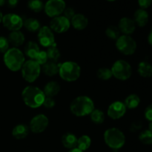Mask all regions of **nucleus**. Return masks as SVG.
Wrapping results in <instances>:
<instances>
[{"mask_svg": "<svg viewBox=\"0 0 152 152\" xmlns=\"http://www.w3.org/2000/svg\"><path fill=\"white\" fill-rule=\"evenodd\" d=\"M98 78L102 80H108L113 77L111 70L108 68H99L96 73Z\"/></svg>", "mask_w": 152, "mask_h": 152, "instance_id": "obj_33", "label": "nucleus"}, {"mask_svg": "<svg viewBox=\"0 0 152 152\" xmlns=\"http://www.w3.org/2000/svg\"><path fill=\"white\" fill-rule=\"evenodd\" d=\"M65 6L64 0H48L45 4L44 10L49 17L54 18L63 13L66 8Z\"/></svg>", "mask_w": 152, "mask_h": 152, "instance_id": "obj_9", "label": "nucleus"}, {"mask_svg": "<svg viewBox=\"0 0 152 152\" xmlns=\"http://www.w3.org/2000/svg\"><path fill=\"white\" fill-rule=\"evenodd\" d=\"M46 53H47L48 59L50 61H52V62H57V61L59 60L61 56L60 51H59V50L56 47V45L48 48Z\"/></svg>", "mask_w": 152, "mask_h": 152, "instance_id": "obj_28", "label": "nucleus"}, {"mask_svg": "<svg viewBox=\"0 0 152 152\" xmlns=\"http://www.w3.org/2000/svg\"><path fill=\"white\" fill-rule=\"evenodd\" d=\"M7 39L9 43L14 46V48H17L23 44L25 40V37L23 33L21 32L20 31H11V33L9 34Z\"/></svg>", "mask_w": 152, "mask_h": 152, "instance_id": "obj_18", "label": "nucleus"}, {"mask_svg": "<svg viewBox=\"0 0 152 152\" xmlns=\"http://www.w3.org/2000/svg\"><path fill=\"white\" fill-rule=\"evenodd\" d=\"M71 27V21L64 16H59L52 19L50 22V28L54 32L62 34L68 31Z\"/></svg>", "mask_w": 152, "mask_h": 152, "instance_id": "obj_13", "label": "nucleus"}, {"mask_svg": "<svg viewBox=\"0 0 152 152\" xmlns=\"http://www.w3.org/2000/svg\"><path fill=\"white\" fill-rule=\"evenodd\" d=\"M5 2H6V0H0V6L4 5Z\"/></svg>", "mask_w": 152, "mask_h": 152, "instance_id": "obj_45", "label": "nucleus"}, {"mask_svg": "<svg viewBox=\"0 0 152 152\" xmlns=\"http://www.w3.org/2000/svg\"><path fill=\"white\" fill-rule=\"evenodd\" d=\"M94 109V103L87 96H80L74 99L70 105V110L77 117L89 115Z\"/></svg>", "mask_w": 152, "mask_h": 152, "instance_id": "obj_2", "label": "nucleus"}, {"mask_svg": "<svg viewBox=\"0 0 152 152\" xmlns=\"http://www.w3.org/2000/svg\"><path fill=\"white\" fill-rule=\"evenodd\" d=\"M71 24L75 29L82 31L87 28L88 25V19L85 15L81 13H77L74 15V17L71 19Z\"/></svg>", "mask_w": 152, "mask_h": 152, "instance_id": "obj_16", "label": "nucleus"}, {"mask_svg": "<svg viewBox=\"0 0 152 152\" xmlns=\"http://www.w3.org/2000/svg\"><path fill=\"white\" fill-rule=\"evenodd\" d=\"M24 26L30 32H37L41 28V25L39 20L34 18H29L25 19L24 22Z\"/></svg>", "mask_w": 152, "mask_h": 152, "instance_id": "obj_26", "label": "nucleus"}, {"mask_svg": "<svg viewBox=\"0 0 152 152\" xmlns=\"http://www.w3.org/2000/svg\"><path fill=\"white\" fill-rule=\"evenodd\" d=\"M25 59L23 53L17 48H9L4 54V62L9 70L12 71H19L25 63Z\"/></svg>", "mask_w": 152, "mask_h": 152, "instance_id": "obj_3", "label": "nucleus"}, {"mask_svg": "<svg viewBox=\"0 0 152 152\" xmlns=\"http://www.w3.org/2000/svg\"><path fill=\"white\" fill-rule=\"evenodd\" d=\"M60 91V86L56 81H50L45 86L44 92L45 96L48 97H53L59 94Z\"/></svg>", "mask_w": 152, "mask_h": 152, "instance_id": "obj_19", "label": "nucleus"}, {"mask_svg": "<svg viewBox=\"0 0 152 152\" xmlns=\"http://www.w3.org/2000/svg\"><path fill=\"white\" fill-rule=\"evenodd\" d=\"M59 74L61 78L66 82H74L78 80L81 74V68L73 61H67L60 64Z\"/></svg>", "mask_w": 152, "mask_h": 152, "instance_id": "obj_4", "label": "nucleus"}, {"mask_svg": "<svg viewBox=\"0 0 152 152\" xmlns=\"http://www.w3.org/2000/svg\"><path fill=\"white\" fill-rule=\"evenodd\" d=\"M28 6L30 10L35 13L42 11L45 7L42 0H29L28 2Z\"/></svg>", "mask_w": 152, "mask_h": 152, "instance_id": "obj_30", "label": "nucleus"}, {"mask_svg": "<svg viewBox=\"0 0 152 152\" xmlns=\"http://www.w3.org/2000/svg\"><path fill=\"white\" fill-rule=\"evenodd\" d=\"M148 42L150 45L152 46V28L150 31L149 34H148Z\"/></svg>", "mask_w": 152, "mask_h": 152, "instance_id": "obj_42", "label": "nucleus"}, {"mask_svg": "<svg viewBox=\"0 0 152 152\" xmlns=\"http://www.w3.org/2000/svg\"><path fill=\"white\" fill-rule=\"evenodd\" d=\"M138 4H139V6L141 9L145 10V9L148 8L151 6L152 4V0H138Z\"/></svg>", "mask_w": 152, "mask_h": 152, "instance_id": "obj_39", "label": "nucleus"}, {"mask_svg": "<svg viewBox=\"0 0 152 152\" xmlns=\"http://www.w3.org/2000/svg\"><path fill=\"white\" fill-rule=\"evenodd\" d=\"M105 34L108 38L117 40L120 37V31L118 27L111 25V26L108 27L107 29L105 30Z\"/></svg>", "mask_w": 152, "mask_h": 152, "instance_id": "obj_31", "label": "nucleus"}, {"mask_svg": "<svg viewBox=\"0 0 152 152\" xmlns=\"http://www.w3.org/2000/svg\"><path fill=\"white\" fill-rule=\"evenodd\" d=\"M90 117L91 121L96 125L102 124L105 120V114L103 111L99 109H94L90 114Z\"/></svg>", "mask_w": 152, "mask_h": 152, "instance_id": "obj_29", "label": "nucleus"}, {"mask_svg": "<svg viewBox=\"0 0 152 152\" xmlns=\"http://www.w3.org/2000/svg\"><path fill=\"white\" fill-rule=\"evenodd\" d=\"M2 18H3V15H2V13L1 12V10H0V23L1 22V21H2Z\"/></svg>", "mask_w": 152, "mask_h": 152, "instance_id": "obj_46", "label": "nucleus"}, {"mask_svg": "<svg viewBox=\"0 0 152 152\" xmlns=\"http://www.w3.org/2000/svg\"><path fill=\"white\" fill-rule=\"evenodd\" d=\"M145 117L149 122H152V104L148 105L145 110Z\"/></svg>", "mask_w": 152, "mask_h": 152, "instance_id": "obj_40", "label": "nucleus"}, {"mask_svg": "<svg viewBox=\"0 0 152 152\" xmlns=\"http://www.w3.org/2000/svg\"><path fill=\"white\" fill-rule=\"evenodd\" d=\"M30 132V129L27 125L19 124L13 128L12 135L16 140H22L27 137Z\"/></svg>", "mask_w": 152, "mask_h": 152, "instance_id": "obj_20", "label": "nucleus"}, {"mask_svg": "<svg viewBox=\"0 0 152 152\" xmlns=\"http://www.w3.org/2000/svg\"><path fill=\"white\" fill-rule=\"evenodd\" d=\"M22 77L28 83H34L38 79L41 73V67L35 60L29 59L25 62L21 68Z\"/></svg>", "mask_w": 152, "mask_h": 152, "instance_id": "obj_6", "label": "nucleus"}, {"mask_svg": "<svg viewBox=\"0 0 152 152\" xmlns=\"http://www.w3.org/2000/svg\"><path fill=\"white\" fill-rule=\"evenodd\" d=\"M59 65L60 64H57L55 62L48 61L42 66V71L48 77H53L59 73Z\"/></svg>", "mask_w": 152, "mask_h": 152, "instance_id": "obj_22", "label": "nucleus"}, {"mask_svg": "<svg viewBox=\"0 0 152 152\" xmlns=\"http://www.w3.org/2000/svg\"><path fill=\"white\" fill-rule=\"evenodd\" d=\"M56 105V102H55V100L53 99V97H48V96H45V99L44 102H43L42 105L46 108H53Z\"/></svg>", "mask_w": 152, "mask_h": 152, "instance_id": "obj_36", "label": "nucleus"}, {"mask_svg": "<svg viewBox=\"0 0 152 152\" xmlns=\"http://www.w3.org/2000/svg\"><path fill=\"white\" fill-rule=\"evenodd\" d=\"M139 140L142 143L145 145H151L152 144V132L148 130H144L140 134Z\"/></svg>", "mask_w": 152, "mask_h": 152, "instance_id": "obj_32", "label": "nucleus"}, {"mask_svg": "<svg viewBox=\"0 0 152 152\" xmlns=\"http://www.w3.org/2000/svg\"><path fill=\"white\" fill-rule=\"evenodd\" d=\"M68 152H84V151H81V150L79 149L78 148H72V149H70V151Z\"/></svg>", "mask_w": 152, "mask_h": 152, "instance_id": "obj_43", "label": "nucleus"}, {"mask_svg": "<svg viewBox=\"0 0 152 152\" xmlns=\"http://www.w3.org/2000/svg\"><path fill=\"white\" fill-rule=\"evenodd\" d=\"M38 32V40L42 46L49 48L50 46L56 45L54 34L50 27H42Z\"/></svg>", "mask_w": 152, "mask_h": 152, "instance_id": "obj_11", "label": "nucleus"}, {"mask_svg": "<svg viewBox=\"0 0 152 152\" xmlns=\"http://www.w3.org/2000/svg\"><path fill=\"white\" fill-rule=\"evenodd\" d=\"M91 145V139L88 135H83L77 139V148L85 151L88 149Z\"/></svg>", "mask_w": 152, "mask_h": 152, "instance_id": "obj_27", "label": "nucleus"}, {"mask_svg": "<svg viewBox=\"0 0 152 152\" xmlns=\"http://www.w3.org/2000/svg\"><path fill=\"white\" fill-rule=\"evenodd\" d=\"M126 105L121 101H115L109 105L107 111L108 116L112 120H119L126 113Z\"/></svg>", "mask_w": 152, "mask_h": 152, "instance_id": "obj_14", "label": "nucleus"}, {"mask_svg": "<svg viewBox=\"0 0 152 152\" xmlns=\"http://www.w3.org/2000/svg\"><path fill=\"white\" fill-rule=\"evenodd\" d=\"M104 140L109 148L118 150L125 145L126 137L120 129L111 128L107 129L104 133Z\"/></svg>", "mask_w": 152, "mask_h": 152, "instance_id": "obj_5", "label": "nucleus"}, {"mask_svg": "<svg viewBox=\"0 0 152 152\" xmlns=\"http://www.w3.org/2000/svg\"><path fill=\"white\" fill-rule=\"evenodd\" d=\"M27 152H29V151H27Z\"/></svg>", "mask_w": 152, "mask_h": 152, "instance_id": "obj_48", "label": "nucleus"}, {"mask_svg": "<svg viewBox=\"0 0 152 152\" xmlns=\"http://www.w3.org/2000/svg\"><path fill=\"white\" fill-rule=\"evenodd\" d=\"M7 4L8 7H11V8H14L17 6L18 3H19V0H6Z\"/></svg>", "mask_w": 152, "mask_h": 152, "instance_id": "obj_41", "label": "nucleus"}, {"mask_svg": "<svg viewBox=\"0 0 152 152\" xmlns=\"http://www.w3.org/2000/svg\"><path fill=\"white\" fill-rule=\"evenodd\" d=\"M49 124L48 118L44 114H38L31 119L29 129L35 134H39L45 132Z\"/></svg>", "mask_w": 152, "mask_h": 152, "instance_id": "obj_12", "label": "nucleus"}, {"mask_svg": "<svg viewBox=\"0 0 152 152\" xmlns=\"http://www.w3.org/2000/svg\"><path fill=\"white\" fill-rule=\"evenodd\" d=\"M149 19L148 12L143 9H138L136 10L134 16V21L139 27H144L147 25Z\"/></svg>", "mask_w": 152, "mask_h": 152, "instance_id": "obj_17", "label": "nucleus"}, {"mask_svg": "<svg viewBox=\"0 0 152 152\" xmlns=\"http://www.w3.org/2000/svg\"><path fill=\"white\" fill-rule=\"evenodd\" d=\"M22 97L27 106L31 108H37L42 105L45 95L43 91L38 87L29 86L23 89Z\"/></svg>", "mask_w": 152, "mask_h": 152, "instance_id": "obj_1", "label": "nucleus"}, {"mask_svg": "<svg viewBox=\"0 0 152 152\" xmlns=\"http://www.w3.org/2000/svg\"><path fill=\"white\" fill-rule=\"evenodd\" d=\"M107 1H115V0H107Z\"/></svg>", "mask_w": 152, "mask_h": 152, "instance_id": "obj_47", "label": "nucleus"}, {"mask_svg": "<svg viewBox=\"0 0 152 152\" xmlns=\"http://www.w3.org/2000/svg\"><path fill=\"white\" fill-rule=\"evenodd\" d=\"M142 127V124L141 122L140 121H135L130 126V131L132 132H137L138 131L140 130Z\"/></svg>", "mask_w": 152, "mask_h": 152, "instance_id": "obj_38", "label": "nucleus"}, {"mask_svg": "<svg viewBox=\"0 0 152 152\" xmlns=\"http://www.w3.org/2000/svg\"><path fill=\"white\" fill-rule=\"evenodd\" d=\"M137 71L140 75L144 78H148L152 76V65L149 62L142 61L138 65Z\"/></svg>", "mask_w": 152, "mask_h": 152, "instance_id": "obj_24", "label": "nucleus"}, {"mask_svg": "<svg viewBox=\"0 0 152 152\" xmlns=\"http://www.w3.org/2000/svg\"><path fill=\"white\" fill-rule=\"evenodd\" d=\"M34 60L40 65H43L44 64H45L48 62V60L46 51H45V50H40L38 54H37V56H36L35 59H34Z\"/></svg>", "mask_w": 152, "mask_h": 152, "instance_id": "obj_34", "label": "nucleus"}, {"mask_svg": "<svg viewBox=\"0 0 152 152\" xmlns=\"http://www.w3.org/2000/svg\"><path fill=\"white\" fill-rule=\"evenodd\" d=\"M113 77L120 80H127L132 74V68L130 64L125 60L116 61L111 68Z\"/></svg>", "mask_w": 152, "mask_h": 152, "instance_id": "obj_7", "label": "nucleus"}, {"mask_svg": "<svg viewBox=\"0 0 152 152\" xmlns=\"http://www.w3.org/2000/svg\"><path fill=\"white\" fill-rule=\"evenodd\" d=\"M116 47L123 54L129 56L136 51L137 42L131 36L122 35L116 40Z\"/></svg>", "mask_w": 152, "mask_h": 152, "instance_id": "obj_8", "label": "nucleus"}, {"mask_svg": "<svg viewBox=\"0 0 152 152\" xmlns=\"http://www.w3.org/2000/svg\"><path fill=\"white\" fill-rule=\"evenodd\" d=\"M140 103V99L137 94H132L128 96L125 99L124 104L126 105V108L129 109H134L137 108Z\"/></svg>", "mask_w": 152, "mask_h": 152, "instance_id": "obj_25", "label": "nucleus"}, {"mask_svg": "<svg viewBox=\"0 0 152 152\" xmlns=\"http://www.w3.org/2000/svg\"><path fill=\"white\" fill-rule=\"evenodd\" d=\"M64 16L65 18L68 19V20L71 21V19L74 16V15L76 14L75 12H74V10L71 7H68V8H65V10H64Z\"/></svg>", "mask_w": 152, "mask_h": 152, "instance_id": "obj_37", "label": "nucleus"}, {"mask_svg": "<svg viewBox=\"0 0 152 152\" xmlns=\"http://www.w3.org/2000/svg\"><path fill=\"white\" fill-rule=\"evenodd\" d=\"M118 28L120 33H123L124 35H130L134 32L136 24L134 19L129 17H123L119 22Z\"/></svg>", "mask_w": 152, "mask_h": 152, "instance_id": "obj_15", "label": "nucleus"}, {"mask_svg": "<svg viewBox=\"0 0 152 152\" xmlns=\"http://www.w3.org/2000/svg\"><path fill=\"white\" fill-rule=\"evenodd\" d=\"M39 51V47L35 42H28L25 47V55L33 60H34Z\"/></svg>", "mask_w": 152, "mask_h": 152, "instance_id": "obj_23", "label": "nucleus"}, {"mask_svg": "<svg viewBox=\"0 0 152 152\" xmlns=\"http://www.w3.org/2000/svg\"><path fill=\"white\" fill-rule=\"evenodd\" d=\"M148 130L152 132V122H149V124H148Z\"/></svg>", "mask_w": 152, "mask_h": 152, "instance_id": "obj_44", "label": "nucleus"}, {"mask_svg": "<svg viewBox=\"0 0 152 152\" xmlns=\"http://www.w3.org/2000/svg\"><path fill=\"white\" fill-rule=\"evenodd\" d=\"M1 22L7 29L11 31H19L24 25L22 18L16 13H7L3 16Z\"/></svg>", "mask_w": 152, "mask_h": 152, "instance_id": "obj_10", "label": "nucleus"}, {"mask_svg": "<svg viewBox=\"0 0 152 152\" xmlns=\"http://www.w3.org/2000/svg\"><path fill=\"white\" fill-rule=\"evenodd\" d=\"M77 139L75 134L72 133H66L62 137V143L64 147L68 149L77 148Z\"/></svg>", "mask_w": 152, "mask_h": 152, "instance_id": "obj_21", "label": "nucleus"}, {"mask_svg": "<svg viewBox=\"0 0 152 152\" xmlns=\"http://www.w3.org/2000/svg\"><path fill=\"white\" fill-rule=\"evenodd\" d=\"M9 43L8 39L6 37H0V52L1 53H6L9 50Z\"/></svg>", "mask_w": 152, "mask_h": 152, "instance_id": "obj_35", "label": "nucleus"}]
</instances>
